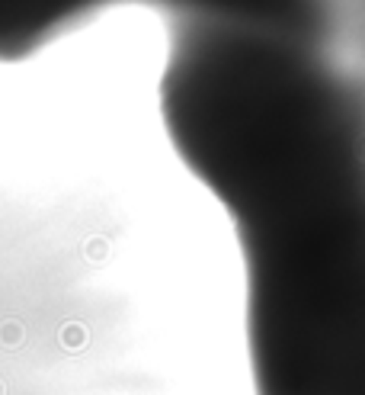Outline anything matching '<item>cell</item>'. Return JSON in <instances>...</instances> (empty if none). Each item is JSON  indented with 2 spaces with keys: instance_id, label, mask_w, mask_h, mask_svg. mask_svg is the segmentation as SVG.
Here are the masks:
<instances>
[{
  "instance_id": "6da1fadb",
  "label": "cell",
  "mask_w": 365,
  "mask_h": 395,
  "mask_svg": "<svg viewBox=\"0 0 365 395\" xmlns=\"http://www.w3.org/2000/svg\"><path fill=\"white\" fill-rule=\"evenodd\" d=\"M182 158L234 216L260 395H365L362 151L337 74L282 35L209 26L167 78Z\"/></svg>"
}]
</instances>
